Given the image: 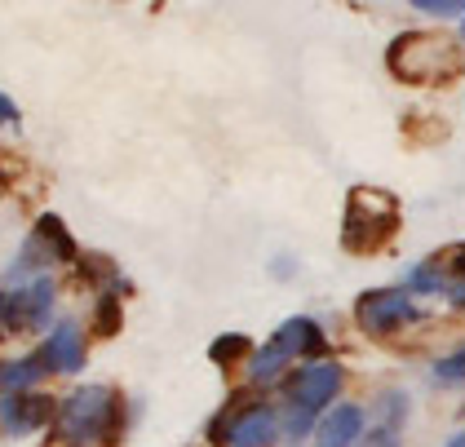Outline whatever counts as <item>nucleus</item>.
<instances>
[{"instance_id": "nucleus-1", "label": "nucleus", "mask_w": 465, "mask_h": 447, "mask_svg": "<svg viewBox=\"0 0 465 447\" xmlns=\"http://www.w3.org/2000/svg\"><path fill=\"white\" fill-rule=\"evenodd\" d=\"M111 416H115V394L107 385H80L72 399L58 403V434L63 443L89 447V443H115L111 434Z\"/></svg>"}, {"instance_id": "nucleus-2", "label": "nucleus", "mask_w": 465, "mask_h": 447, "mask_svg": "<svg viewBox=\"0 0 465 447\" xmlns=\"http://www.w3.org/2000/svg\"><path fill=\"white\" fill-rule=\"evenodd\" d=\"M461 67V49L439 40V35H399L391 45V71L399 80H448L452 71Z\"/></svg>"}, {"instance_id": "nucleus-3", "label": "nucleus", "mask_w": 465, "mask_h": 447, "mask_svg": "<svg viewBox=\"0 0 465 447\" xmlns=\"http://www.w3.org/2000/svg\"><path fill=\"white\" fill-rule=\"evenodd\" d=\"M394 226H399L394 200H386L381 191L359 186L351 195V204H346V235H341V243L351 253H377L394 235Z\"/></svg>"}, {"instance_id": "nucleus-4", "label": "nucleus", "mask_w": 465, "mask_h": 447, "mask_svg": "<svg viewBox=\"0 0 465 447\" xmlns=\"http://www.w3.org/2000/svg\"><path fill=\"white\" fill-rule=\"evenodd\" d=\"M323 350V333L315 319H306V314H297V319H288L275 328V337L271 345H262L257 354H252V381H271L284 372L288 359H297V354H320Z\"/></svg>"}, {"instance_id": "nucleus-5", "label": "nucleus", "mask_w": 465, "mask_h": 447, "mask_svg": "<svg viewBox=\"0 0 465 447\" xmlns=\"http://www.w3.org/2000/svg\"><path fill=\"white\" fill-rule=\"evenodd\" d=\"M355 319L368 337H391L399 328L417 323L421 310H417V302H412L408 288H377V293H363V297H359Z\"/></svg>"}, {"instance_id": "nucleus-6", "label": "nucleus", "mask_w": 465, "mask_h": 447, "mask_svg": "<svg viewBox=\"0 0 465 447\" xmlns=\"http://www.w3.org/2000/svg\"><path fill=\"white\" fill-rule=\"evenodd\" d=\"M341 363H332V359H315V363H306L292 385H288V394H292V403L288 408H302V412L320 416V408H328L332 399H337V390H341Z\"/></svg>"}, {"instance_id": "nucleus-7", "label": "nucleus", "mask_w": 465, "mask_h": 447, "mask_svg": "<svg viewBox=\"0 0 465 447\" xmlns=\"http://www.w3.org/2000/svg\"><path fill=\"white\" fill-rule=\"evenodd\" d=\"M49 310H54V283L40 275V279H32L27 288L9 293V302H5V333L45 328V323H49Z\"/></svg>"}, {"instance_id": "nucleus-8", "label": "nucleus", "mask_w": 465, "mask_h": 447, "mask_svg": "<svg viewBox=\"0 0 465 447\" xmlns=\"http://www.w3.org/2000/svg\"><path fill=\"white\" fill-rule=\"evenodd\" d=\"M58 416V399L49 394H5L0 399V425L9 434H32Z\"/></svg>"}, {"instance_id": "nucleus-9", "label": "nucleus", "mask_w": 465, "mask_h": 447, "mask_svg": "<svg viewBox=\"0 0 465 447\" xmlns=\"http://www.w3.org/2000/svg\"><path fill=\"white\" fill-rule=\"evenodd\" d=\"M40 359H45L49 372H80V368H84V333H80V323H75V319H63V323L45 337Z\"/></svg>"}, {"instance_id": "nucleus-10", "label": "nucleus", "mask_w": 465, "mask_h": 447, "mask_svg": "<svg viewBox=\"0 0 465 447\" xmlns=\"http://www.w3.org/2000/svg\"><path fill=\"white\" fill-rule=\"evenodd\" d=\"M275 434H280V416H275V408H244V412L235 416V425H231L226 443H235V447H271L275 443Z\"/></svg>"}, {"instance_id": "nucleus-11", "label": "nucleus", "mask_w": 465, "mask_h": 447, "mask_svg": "<svg viewBox=\"0 0 465 447\" xmlns=\"http://www.w3.org/2000/svg\"><path fill=\"white\" fill-rule=\"evenodd\" d=\"M359 434H363V408H355V403L332 408V412L315 425V443L320 447H355Z\"/></svg>"}, {"instance_id": "nucleus-12", "label": "nucleus", "mask_w": 465, "mask_h": 447, "mask_svg": "<svg viewBox=\"0 0 465 447\" xmlns=\"http://www.w3.org/2000/svg\"><path fill=\"white\" fill-rule=\"evenodd\" d=\"M434 266H439V279H443V297L465 310V243L434 253Z\"/></svg>"}, {"instance_id": "nucleus-13", "label": "nucleus", "mask_w": 465, "mask_h": 447, "mask_svg": "<svg viewBox=\"0 0 465 447\" xmlns=\"http://www.w3.org/2000/svg\"><path fill=\"white\" fill-rule=\"evenodd\" d=\"M49 368H45V359L36 354H27V359H14V363H0V394H23L27 385H36Z\"/></svg>"}, {"instance_id": "nucleus-14", "label": "nucleus", "mask_w": 465, "mask_h": 447, "mask_svg": "<svg viewBox=\"0 0 465 447\" xmlns=\"http://www.w3.org/2000/svg\"><path fill=\"white\" fill-rule=\"evenodd\" d=\"M36 235L45 240V248L54 253V262H75V257H80V253H75V243H72V235L63 231V222H58L54 213H45V217L36 222Z\"/></svg>"}, {"instance_id": "nucleus-15", "label": "nucleus", "mask_w": 465, "mask_h": 447, "mask_svg": "<svg viewBox=\"0 0 465 447\" xmlns=\"http://www.w3.org/2000/svg\"><path fill=\"white\" fill-rule=\"evenodd\" d=\"M213 363H222V368H231L235 359H244L249 354V337H240V333H231V337H222V342H213Z\"/></svg>"}, {"instance_id": "nucleus-16", "label": "nucleus", "mask_w": 465, "mask_h": 447, "mask_svg": "<svg viewBox=\"0 0 465 447\" xmlns=\"http://www.w3.org/2000/svg\"><path fill=\"white\" fill-rule=\"evenodd\" d=\"M244 399H249V394H235V399H231V403L222 408V416H217L213 425H209V439H213V443H226V434H231V425H235V416H240V412H244V408H249Z\"/></svg>"}, {"instance_id": "nucleus-17", "label": "nucleus", "mask_w": 465, "mask_h": 447, "mask_svg": "<svg viewBox=\"0 0 465 447\" xmlns=\"http://www.w3.org/2000/svg\"><path fill=\"white\" fill-rule=\"evenodd\" d=\"M434 381H443V385L465 381V345L457 350V354H448V359H439V363H434Z\"/></svg>"}, {"instance_id": "nucleus-18", "label": "nucleus", "mask_w": 465, "mask_h": 447, "mask_svg": "<svg viewBox=\"0 0 465 447\" xmlns=\"http://www.w3.org/2000/svg\"><path fill=\"white\" fill-rule=\"evenodd\" d=\"M412 9H421V14H439V18H457L465 14V0H408Z\"/></svg>"}, {"instance_id": "nucleus-19", "label": "nucleus", "mask_w": 465, "mask_h": 447, "mask_svg": "<svg viewBox=\"0 0 465 447\" xmlns=\"http://www.w3.org/2000/svg\"><path fill=\"white\" fill-rule=\"evenodd\" d=\"M98 323H103V337H115V328H120V306H115V297H111V302H103V310H98Z\"/></svg>"}, {"instance_id": "nucleus-20", "label": "nucleus", "mask_w": 465, "mask_h": 447, "mask_svg": "<svg viewBox=\"0 0 465 447\" xmlns=\"http://www.w3.org/2000/svg\"><path fill=\"white\" fill-rule=\"evenodd\" d=\"M0 120H5V124H18V106L9 103L5 94H0Z\"/></svg>"}, {"instance_id": "nucleus-21", "label": "nucleus", "mask_w": 465, "mask_h": 447, "mask_svg": "<svg viewBox=\"0 0 465 447\" xmlns=\"http://www.w3.org/2000/svg\"><path fill=\"white\" fill-rule=\"evenodd\" d=\"M443 447H465V430H457V434H452V439H448Z\"/></svg>"}, {"instance_id": "nucleus-22", "label": "nucleus", "mask_w": 465, "mask_h": 447, "mask_svg": "<svg viewBox=\"0 0 465 447\" xmlns=\"http://www.w3.org/2000/svg\"><path fill=\"white\" fill-rule=\"evenodd\" d=\"M5 302H9V297L0 293V333H5Z\"/></svg>"}, {"instance_id": "nucleus-23", "label": "nucleus", "mask_w": 465, "mask_h": 447, "mask_svg": "<svg viewBox=\"0 0 465 447\" xmlns=\"http://www.w3.org/2000/svg\"><path fill=\"white\" fill-rule=\"evenodd\" d=\"M461 32H465V27H461Z\"/></svg>"}]
</instances>
